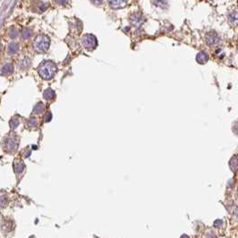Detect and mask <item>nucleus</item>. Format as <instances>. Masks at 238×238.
Listing matches in <instances>:
<instances>
[{"label":"nucleus","instance_id":"1","mask_svg":"<svg viewBox=\"0 0 238 238\" xmlns=\"http://www.w3.org/2000/svg\"><path fill=\"white\" fill-rule=\"evenodd\" d=\"M56 71H57V67L56 64L51 61H45L38 68L40 76L44 80L52 79Z\"/></svg>","mask_w":238,"mask_h":238},{"label":"nucleus","instance_id":"2","mask_svg":"<svg viewBox=\"0 0 238 238\" xmlns=\"http://www.w3.org/2000/svg\"><path fill=\"white\" fill-rule=\"evenodd\" d=\"M50 40L47 35H39L33 42V49L38 53H45L49 49Z\"/></svg>","mask_w":238,"mask_h":238},{"label":"nucleus","instance_id":"3","mask_svg":"<svg viewBox=\"0 0 238 238\" xmlns=\"http://www.w3.org/2000/svg\"><path fill=\"white\" fill-rule=\"evenodd\" d=\"M81 44L83 46L84 49H88V50H92L94 49L97 45H98V40L96 39V37L94 35L91 34H87L85 36L82 37L81 39Z\"/></svg>","mask_w":238,"mask_h":238},{"label":"nucleus","instance_id":"4","mask_svg":"<svg viewBox=\"0 0 238 238\" xmlns=\"http://www.w3.org/2000/svg\"><path fill=\"white\" fill-rule=\"evenodd\" d=\"M219 41V37L215 31H211L206 35V42L209 46H214Z\"/></svg>","mask_w":238,"mask_h":238},{"label":"nucleus","instance_id":"5","mask_svg":"<svg viewBox=\"0 0 238 238\" xmlns=\"http://www.w3.org/2000/svg\"><path fill=\"white\" fill-rule=\"evenodd\" d=\"M130 20H131V23H132V25L135 27H140L144 23V21H145L143 15L141 14H139V13L133 14L132 16H131Z\"/></svg>","mask_w":238,"mask_h":238},{"label":"nucleus","instance_id":"6","mask_svg":"<svg viewBox=\"0 0 238 238\" xmlns=\"http://www.w3.org/2000/svg\"><path fill=\"white\" fill-rule=\"evenodd\" d=\"M107 1L109 5L115 9L123 8L127 5V0H107Z\"/></svg>","mask_w":238,"mask_h":238},{"label":"nucleus","instance_id":"7","mask_svg":"<svg viewBox=\"0 0 238 238\" xmlns=\"http://www.w3.org/2000/svg\"><path fill=\"white\" fill-rule=\"evenodd\" d=\"M209 59H210L209 55L206 53V52H204V51L199 52V53L197 54V56H196V61H197L200 65H204V64H206V63L209 61Z\"/></svg>","mask_w":238,"mask_h":238},{"label":"nucleus","instance_id":"8","mask_svg":"<svg viewBox=\"0 0 238 238\" xmlns=\"http://www.w3.org/2000/svg\"><path fill=\"white\" fill-rule=\"evenodd\" d=\"M19 48H20V45L18 42H12L8 45V48H7V52L10 55H14V54L17 53L18 50H19Z\"/></svg>","mask_w":238,"mask_h":238},{"label":"nucleus","instance_id":"9","mask_svg":"<svg viewBox=\"0 0 238 238\" xmlns=\"http://www.w3.org/2000/svg\"><path fill=\"white\" fill-rule=\"evenodd\" d=\"M13 72H14V65L12 64H6L1 69V75H9Z\"/></svg>","mask_w":238,"mask_h":238},{"label":"nucleus","instance_id":"10","mask_svg":"<svg viewBox=\"0 0 238 238\" xmlns=\"http://www.w3.org/2000/svg\"><path fill=\"white\" fill-rule=\"evenodd\" d=\"M229 166L230 169L233 172L238 171V155H235L234 157H232L231 160L229 161Z\"/></svg>","mask_w":238,"mask_h":238},{"label":"nucleus","instance_id":"11","mask_svg":"<svg viewBox=\"0 0 238 238\" xmlns=\"http://www.w3.org/2000/svg\"><path fill=\"white\" fill-rule=\"evenodd\" d=\"M55 97H56V93H55V91L52 90L51 89H48V90H45V92H44V98H45L47 100H51L55 99Z\"/></svg>","mask_w":238,"mask_h":238},{"label":"nucleus","instance_id":"12","mask_svg":"<svg viewBox=\"0 0 238 238\" xmlns=\"http://www.w3.org/2000/svg\"><path fill=\"white\" fill-rule=\"evenodd\" d=\"M154 4L155 5L163 9L167 7V0H154Z\"/></svg>","mask_w":238,"mask_h":238},{"label":"nucleus","instance_id":"13","mask_svg":"<svg viewBox=\"0 0 238 238\" xmlns=\"http://www.w3.org/2000/svg\"><path fill=\"white\" fill-rule=\"evenodd\" d=\"M30 65V60L29 58H24L20 62V68L22 69H26Z\"/></svg>","mask_w":238,"mask_h":238},{"label":"nucleus","instance_id":"14","mask_svg":"<svg viewBox=\"0 0 238 238\" xmlns=\"http://www.w3.org/2000/svg\"><path fill=\"white\" fill-rule=\"evenodd\" d=\"M43 110H44V105H43V103H41V102L38 103V104L35 106V108H34V112H35L36 114H40Z\"/></svg>","mask_w":238,"mask_h":238},{"label":"nucleus","instance_id":"15","mask_svg":"<svg viewBox=\"0 0 238 238\" xmlns=\"http://www.w3.org/2000/svg\"><path fill=\"white\" fill-rule=\"evenodd\" d=\"M9 36L11 37V38H15V37H17L18 36V34H19V31H18V30H16L15 28H14V27H12L11 29H10V30H9Z\"/></svg>","mask_w":238,"mask_h":238},{"label":"nucleus","instance_id":"16","mask_svg":"<svg viewBox=\"0 0 238 238\" xmlns=\"http://www.w3.org/2000/svg\"><path fill=\"white\" fill-rule=\"evenodd\" d=\"M31 33H32L31 30H30V29H28V28L24 29V30H23V32H22L23 38H24V39H27V38L30 37V36H31Z\"/></svg>","mask_w":238,"mask_h":238},{"label":"nucleus","instance_id":"17","mask_svg":"<svg viewBox=\"0 0 238 238\" xmlns=\"http://www.w3.org/2000/svg\"><path fill=\"white\" fill-rule=\"evenodd\" d=\"M229 18H230V22H232V23L238 22V13H236V12L232 13V14H230Z\"/></svg>","mask_w":238,"mask_h":238},{"label":"nucleus","instance_id":"18","mask_svg":"<svg viewBox=\"0 0 238 238\" xmlns=\"http://www.w3.org/2000/svg\"><path fill=\"white\" fill-rule=\"evenodd\" d=\"M233 131H234V132H235L236 134L238 135V121L234 124V125H233Z\"/></svg>","mask_w":238,"mask_h":238},{"label":"nucleus","instance_id":"19","mask_svg":"<svg viewBox=\"0 0 238 238\" xmlns=\"http://www.w3.org/2000/svg\"><path fill=\"white\" fill-rule=\"evenodd\" d=\"M103 1H104V0H91V2H92L94 5H100V4H102Z\"/></svg>","mask_w":238,"mask_h":238},{"label":"nucleus","instance_id":"20","mask_svg":"<svg viewBox=\"0 0 238 238\" xmlns=\"http://www.w3.org/2000/svg\"><path fill=\"white\" fill-rule=\"evenodd\" d=\"M223 222H222V220H217V221H215V226L217 227H218V226H220L221 224H222Z\"/></svg>","mask_w":238,"mask_h":238},{"label":"nucleus","instance_id":"21","mask_svg":"<svg viewBox=\"0 0 238 238\" xmlns=\"http://www.w3.org/2000/svg\"><path fill=\"white\" fill-rule=\"evenodd\" d=\"M50 119H51V115H50V114L49 113V114L47 115V117H46V122H49V121Z\"/></svg>","mask_w":238,"mask_h":238},{"label":"nucleus","instance_id":"22","mask_svg":"<svg viewBox=\"0 0 238 238\" xmlns=\"http://www.w3.org/2000/svg\"><path fill=\"white\" fill-rule=\"evenodd\" d=\"M57 2H58L60 5H64V4L66 2V0H57Z\"/></svg>","mask_w":238,"mask_h":238},{"label":"nucleus","instance_id":"23","mask_svg":"<svg viewBox=\"0 0 238 238\" xmlns=\"http://www.w3.org/2000/svg\"><path fill=\"white\" fill-rule=\"evenodd\" d=\"M235 217H236V218L238 219V208L235 211Z\"/></svg>","mask_w":238,"mask_h":238},{"label":"nucleus","instance_id":"24","mask_svg":"<svg viewBox=\"0 0 238 238\" xmlns=\"http://www.w3.org/2000/svg\"><path fill=\"white\" fill-rule=\"evenodd\" d=\"M181 238H189V237H188V236H187L186 235H184V236H182V237H181Z\"/></svg>","mask_w":238,"mask_h":238},{"label":"nucleus","instance_id":"25","mask_svg":"<svg viewBox=\"0 0 238 238\" xmlns=\"http://www.w3.org/2000/svg\"><path fill=\"white\" fill-rule=\"evenodd\" d=\"M1 49H2V46H1V44H0V52H1Z\"/></svg>","mask_w":238,"mask_h":238},{"label":"nucleus","instance_id":"26","mask_svg":"<svg viewBox=\"0 0 238 238\" xmlns=\"http://www.w3.org/2000/svg\"><path fill=\"white\" fill-rule=\"evenodd\" d=\"M237 193H238V191H237Z\"/></svg>","mask_w":238,"mask_h":238}]
</instances>
